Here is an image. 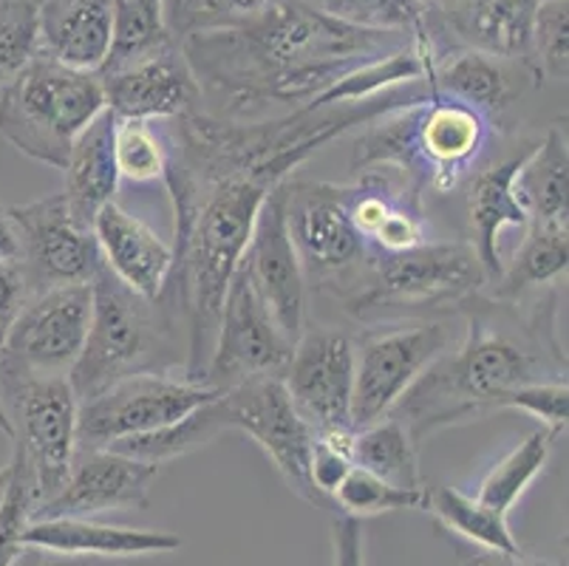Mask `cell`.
I'll list each match as a JSON object with an SVG mask.
<instances>
[{
	"label": "cell",
	"mask_w": 569,
	"mask_h": 566,
	"mask_svg": "<svg viewBox=\"0 0 569 566\" xmlns=\"http://www.w3.org/2000/svg\"><path fill=\"white\" fill-rule=\"evenodd\" d=\"M406 31L343 23L303 0H276L244 26L201 31L182 51L204 111L232 122H261L307 108L335 82L411 46Z\"/></svg>",
	"instance_id": "obj_1"
},
{
	"label": "cell",
	"mask_w": 569,
	"mask_h": 566,
	"mask_svg": "<svg viewBox=\"0 0 569 566\" xmlns=\"http://www.w3.org/2000/svg\"><path fill=\"white\" fill-rule=\"evenodd\" d=\"M567 380V357L541 331L505 329L488 315H470L457 349L439 357L395 405L391 417L408 428L413 443L433 430L476 423L501 411L516 386Z\"/></svg>",
	"instance_id": "obj_2"
},
{
	"label": "cell",
	"mask_w": 569,
	"mask_h": 566,
	"mask_svg": "<svg viewBox=\"0 0 569 566\" xmlns=\"http://www.w3.org/2000/svg\"><path fill=\"white\" fill-rule=\"evenodd\" d=\"M493 133V122L485 113L448 97L413 102L369 122V131L355 142L351 168L391 170L422 193H451L473 170Z\"/></svg>",
	"instance_id": "obj_3"
},
{
	"label": "cell",
	"mask_w": 569,
	"mask_h": 566,
	"mask_svg": "<svg viewBox=\"0 0 569 566\" xmlns=\"http://www.w3.org/2000/svg\"><path fill=\"white\" fill-rule=\"evenodd\" d=\"M91 292V324L69 371L80 403L133 374L182 371L184 377V351H179V329L184 331V326L168 295L159 300L142 298L106 267L97 269Z\"/></svg>",
	"instance_id": "obj_4"
},
{
	"label": "cell",
	"mask_w": 569,
	"mask_h": 566,
	"mask_svg": "<svg viewBox=\"0 0 569 566\" xmlns=\"http://www.w3.org/2000/svg\"><path fill=\"white\" fill-rule=\"evenodd\" d=\"M100 111V75L74 71L38 51L18 80L0 88V137L34 162L63 170L74 139Z\"/></svg>",
	"instance_id": "obj_5"
},
{
	"label": "cell",
	"mask_w": 569,
	"mask_h": 566,
	"mask_svg": "<svg viewBox=\"0 0 569 566\" xmlns=\"http://www.w3.org/2000/svg\"><path fill=\"white\" fill-rule=\"evenodd\" d=\"M0 405L32 490V513L63 490L77 456L80 399L69 377L29 371L0 357Z\"/></svg>",
	"instance_id": "obj_6"
},
{
	"label": "cell",
	"mask_w": 569,
	"mask_h": 566,
	"mask_svg": "<svg viewBox=\"0 0 569 566\" xmlns=\"http://www.w3.org/2000/svg\"><path fill=\"white\" fill-rule=\"evenodd\" d=\"M488 272L470 241H422L406 252H377L346 309L355 315L380 309H437L476 300Z\"/></svg>",
	"instance_id": "obj_7"
},
{
	"label": "cell",
	"mask_w": 569,
	"mask_h": 566,
	"mask_svg": "<svg viewBox=\"0 0 569 566\" xmlns=\"http://www.w3.org/2000/svg\"><path fill=\"white\" fill-rule=\"evenodd\" d=\"M287 227L307 284L329 287L349 298L366 272L369 249L346 207V185L287 181Z\"/></svg>",
	"instance_id": "obj_8"
},
{
	"label": "cell",
	"mask_w": 569,
	"mask_h": 566,
	"mask_svg": "<svg viewBox=\"0 0 569 566\" xmlns=\"http://www.w3.org/2000/svg\"><path fill=\"white\" fill-rule=\"evenodd\" d=\"M221 391L182 374L144 371L113 383L77 411V450H102L131 436L168 428Z\"/></svg>",
	"instance_id": "obj_9"
},
{
	"label": "cell",
	"mask_w": 569,
	"mask_h": 566,
	"mask_svg": "<svg viewBox=\"0 0 569 566\" xmlns=\"http://www.w3.org/2000/svg\"><path fill=\"white\" fill-rule=\"evenodd\" d=\"M219 408L227 430L250 436L269 456L289 490L307 505L326 507L323 496L309 481V448L312 428L295 411L292 399L281 383V374L252 377L219 394Z\"/></svg>",
	"instance_id": "obj_10"
},
{
	"label": "cell",
	"mask_w": 569,
	"mask_h": 566,
	"mask_svg": "<svg viewBox=\"0 0 569 566\" xmlns=\"http://www.w3.org/2000/svg\"><path fill=\"white\" fill-rule=\"evenodd\" d=\"M457 346L448 324H422L413 329H391L366 337L355 346V394L351 419L355 428L377 423L395 411L413 383Z\"/></svg>",
	"instance_id": "obj_11"
},
{
	"label": "cell",
	"mask_w": 569,
	"mask_h": 566,
	"mask_svg": "<svg viewBox=\"0 0 569 566\" xmlns=\"http://www.w3.org/2000/svg\"><path fill=\"white\" fill-rule=\"evenodd\" d=\"M20 241V269L32 295L66 284H91L102 267L94 227L82 221L63 193L9 207Z\"/></svg>",
	"instance_id": "obj_12"
},
{
	"label": "cell",
	"mask_w": 569,
	"mask_h": 566,
	"mask_svg": "<svg viewBox=\"0 0 569 566\" xmlns=\"http://www.w3.org/2000/svg\"><path fill=\"white\" fill-rule=\"evenodd\" d=\"M289 355L292 342L281 335L244 267L238 264L221 300L213 351L201 383L216 391H227L252 377L281 374Z\"/></svg>",
	"instance_id": "obj_13"
},
{
	"label": "cell",
	"mask_w": 569,
	"mask_h": 566,
	"mask_svg": "<svg viewBox=\"0 0 569 566\" xmlns=\"http://www.w3.org/2000/svg\"><path fill=\"white\" fill-rule=\"evenodd\" d=\"M281 383L312 434L355 430V342L338 329H303L292 346Z\"/></svg>",
	"instance_id": "obj_14"
},
{
	"label": "cell",
	"mask_w": 569,
	"mask_h": 566,
	"mask_svg": "<svg viewBox=\"0 0 569 566\" xmlns=\"http://www.w3.org/2000/svg\"><path fill=\"white\" fill-rule=\"evenodd\" d=\"M91 306V284H66L32 295L20 309L0 357L29 371L69 377L86 342Z\"/></svg>",
	"instance_id": "obj_15"
},
{
	"label": "cell",
	"mask_w": 569,
	"mask_h": 566,
	"mask_svg": "<svg viewBox=\"0 0 569 566\" xmlns=\"http://www.w3.org/2000/svg\"><path fill=\"white\" fill-rule=\"evenodd\" d=\"M247 278L289 342L307 329V275L287 227V181L263 199L241 258Z\"/></svg>",
	"instance_id": "obj_16"
},
{
	"label": "cell",
	"mask_w": 569,
	"mask_h": 566,
	"mask_svg": "<svg viewBox=\"0 0 569 566\" xmlns=\"http://www.w3.org/2000/svg\"><path fill=\"white\" fill-rule=\"evenodd\" d=\"M106 108L119 119L168 122L204 111L201 88L182 46L170 43L162 51L113 71H100Z\"/></svg>",
	"instance_id": "obj_17"
},
{
	"label": "cell",
	"mask_w": 569,
	"mask_h": 566,
	"mask_svg": "<svg viewBox=\"0 0 569 566\" xmlns=\"http://www.w3.org/2000/svg\"><path fill=\"white\" fill-rule=\"evenodd\" d=\"M159 465L117 454V450H77L63 490L32 513L40 518H97L102 513L137 510L148 505Z\"/></svg>",
	"instance_id": "obj_18"
},
{
	"label": "cell",
	"mask_w": 569,
	"mask_h": 566,
	"mask_svg": "<svg viewBox=\"0 0 569 566\" xmlns=\"http://www.w3.org/2000/svg\"><path fill=\"white\" fill-rule=\"evenodd\" d=\"M538 0H433L426 23L453 46L519 62L538 82L530 40Z\"/></svg>",
	"instance_id": "obj_19"
},
{
	"label": "cell",
	"mask_w": 569,
	"mask_h": 566,
	"mask_svg": "<svg viewBox=\"0 0 569 566\" xmlns=\"http://www.w3.org/2000/svg\"><path fill=\"white\" fill-rule=\"evenodd\" d=\"M91 227L102 267L142 298H162L173 272V247L117 201H108Z\"/></svg>",
	"instance_id": "obj_20"
},
{
	"label": "cell",
	"mask_w": 569,
	"mask_h": 566,
	"mask_svg": "<svg viewBox=\"0 0 569 566\" xmlns=\"http://www.w3.org/2000/svg\"><path fill=\"white\" fill-rule=\"evenodd\" d=\"M23 544L88 558H142L182 549V538L168 529H133L94 518H40L23 529Z\"/></svg>",
	"instance_id": "obj_21"
},
{
	"label": "cell",
	"mask_w": 569,
	"mask_h": 566,
	"mask_svg": "<svg viewBox=\"0 0 569 566\" xmlns=\"http://www.w3.org/2000/svg\"><path fill=\"white\" fill-rule=\"evenodd\" d=\"M431 82L439 97L485 113L493 128L521 93V75L516 77V71L507 69V60L453 43L437 49Z\"/></svg>",
	"instance_id": "obj_22"
},
{
	"label": "cell",
	"mask_w": 569,
	"mask_h": 566,
	"mask_svg": "<svg viewBox=\"0 0 569 566\" xmlns=\"http://www.w3.org/2000/svg\"><path fill=\"white\" fill-rule=\"evenodd\" d=\"M38 38L40 54L97 75L111 51V7L108 0H43Z\"/></svg>",
	"instance_id": "obj_23"
},
{
	"label": "cell",
	"mask_w": 569,
	"mask_h": 566,
	"mask_svg": "<svg viewBox=\"0 0 569 566\" xmlns=\"http://www.w3.org/2000/svg\"><path fill=\"white\" fill-rule=\"evenodd\" d=\"M525 153L527 148L519 156H513V159H507V162L476 170L473 181H470L468 221L470 232H473L470 247L476 249V256H479L485 272H488V284H493L499 278L501 267H505L499 252L501 230L505 227L530 225V216H527V210L513 193V181Z\"/></svg>",
	"instance_id": "obj_24"
},
{
	"label": "cell",
	"mask_w": 569,
	"mask_h": 566,
	"mask_svg": "<svg viewBox=\"0 0 569 566\" xmlns=\"http://www.w3.org/2000/svg\"><path fill=\"white\" fill-rule=\"evenodd\" d=\"M113 139H117V113L106 108L74 139L66 159L63 196L71 210L88 225H94V216L108 201H113L119 187Z\"/></svg>",
	"instance_id": "obj_25"
},
{
	"label": "cell",
	"mask_w": 569,
	"mask_h": 566,
	"mask_svg": "<svg viewBox=\"0 0 569 566\" xmlns=\"http://www.w3.org/2000/svg\"><path fill=\"white\" fill-rule=\"evenodd\" d=\"M569 150L561 125H552L545 139L530 145L516 173L513 193L530 221L567 227L569 216Z\"/></svg>",
	"instance_id": "obj_26"
},
{
	"label": "cell",
	"mask_w": 569,
	"mask_h": 566,
	"mask_svg": "<svg viewBox=\"0 0 569 566\" xmlns=\"http://www.w3.org/2000/svg\"><path fill=\"white\" fill-rule=\"evenodd\" d=\"M525 230L527 236L516 249L513 261L505 264L499 278L493 280L490 298L499 304H519V300L530 298L536 289L550 287L561 275H567V227L530 221Z\"/></svg>",
	"instance_id": "obj_27"
},
{
	"label": "cell",
	"mask_w": 569,
	"mask_h": 566,
	"mask_svg": "<svg viewBox=\"0 0 569 566\" xmlns=\"http://www.w3.org/2000/svg\"><path fill=\"white\" fill-rule=\"evenodd\" d=\"M351 461H355V467H363L388 485L411 487V490L426 487L422 470H419L417 443L411 439L406 425L391 414L377 419V423L363 425V428H355Z\"/></svg>",
	"instance_id": "obj_28"
},
{
	"label": "cell",
	"mask_w": 569,
	"mask_h": 566,
	"mask_svg": "<svg viewBox=\"0 0 569 566\" xmlns=\"http://www.w3.org/2000/svg\"><path fill=\"white\" fill-rule=\"evenodd\" d=\"M426 510L442 524L445 529H451L465 542L476 544V547L490 549V553H505L516 555L521 553L519 542L510 533L505 513H496L485 502L476 496L457 490V487H433L428 490Z\"/></svg>",
	"instance_id": "obj_29"
},
{
	"label": "cell",
	"mask_w": 569,
	"mask_h": 566,
	"mask_svg": "<svg viewBox=\"0 0 569 566\" xmlns=\"http://www.w3.org/2000/svg\"><path fill=\"white\" fill-rule=\"evenodd\" d=\"M221 434H227L224 417H221L219 397L210 399V403L199 405L196 411H190L188 417H182L179 423L168 425V428L151 430V434L131 436V439H122V443H113L108 450H117V454L133 456V459L151 461V465H168V461L179 459V456H188L193 450L207 448L210 443H216Z\"/></svg>",
	"instance_id": "obj_30"
},
{
	"label": "cell",
	"mask_w": 569,
	"mask_h": 566,
	"mask_svg": "<svg viewBox=\"0 0 569 566\" xmlns=\"http://www.w3.org/2000/svg\"><path fill=\"white\" fill-rule=\"evenodd\" d=\"M108 7H111V51L100 71L122 69L176 43L164 20V0H108Z\"/></svg>",
	"instance_id": "obj_31"
},
{
	"label": "cell",
	"mask_w": 569,
	"mask_h": 566,
	"mask_svg": "<svg viewBox=\"0 0 569 566\" xmlns=\"http://www.w3.org/2000/svg\"><path fill=\"white\" fill-rule=\"evenodd\" d=\"M552 439L556 436L545 428H538L530 436H525L505 459H499L490 467V474L479 485L476 498L485 502L488 507H493L496 513H505L507 516V513L519 505V498L525 496L527 487L545 474L547 461H550Z\"/></svg>",
	"instance_id": "obj_32"
},
{
	"label": "cell",
	"mask_w": 569,
	"mask_h": 566,
	"mask_svg": "<svg viewBox=\"0 0 569 566\" xmlns=\"http://www.w3.org/2000/svg\"><path fill=\"white\" fill-rule=\"evenodd\" d=\"M428 487H397L388 481L377 479L363 467H351L349 476L340 481L335 490L332 505L343 510V516L351 518H369L382 516V513H400V510H426Z\"/></svg>",
	"instance_id": "obj_33"
},
{
	"label": "cell",
	"mask_w": 569,
	"mask_h": 566,
	"mask_svg": "<svg viewBox=\"0 0 569 566\" xmlns=\"http://www.w3.org/2000/svg\"><path fill=\"white\" fill-rule=\"evenodd\" d=\"M276 0H164V20L176 43L201 31L236 29Z\"/></svg>",
	"instance_id": "obj_34"
},
{
	"label": "cell",
	"mask_w": 569,
	"mask_h": 566,
	"mask_svg": "<svg viewBox=\"0 0 569 566\" xmlns=\"http://www.w3.org/2000/svg\"><path fill=\"white\" fill-rule=\"evenodd\" d=\"M113 153H117L119 179H128L133 185L162 179L164 162H168V148H164L159 122L117 117Z\"/></svg>",
	"instance_id": "obj_35"
},
{
	"label": "cell",
	"mask_w": 569,
	"mask_h": 566,
	"mask_svg": "<svg viewBox=\"0 0 569 566\" xmlns=\"http://www.w3.org/2000/svg\"><path fill=\"white\" fill-rule=\"evenodd\" d=\"M303 3L360 29L413 34L426 23V7L417 0H303Z\"/></svg>",
	"instance_id": "obj_36"
},
{
	"label": "cell",
	"mask_w": 569,
	"mask_h": 566,
	"mask_svg": "<svg viewBox=\"0 0 569 566\" xmlns=\"http://www.w3.org/2000/svg\"><path fill=\"white\" fill-rule=\"evenodd\" d=\"M538 80H567L569 71V0H538L530 40Z\"/></svg>",
	"instance_id": "obj_37"
},
{
	"label": "cell",
	"mask_w": 569,
	"mask_h": 566,
	"mask_svg": "<svg viewBox=\"0 0 569 566\" xmlns=\"http://www.w3.org/2000/svg\"><path fill=\"white\" fill-rule=\"evenodd\" d=\"M38 7L3 3L0 7V88L18 80L20 71L38 57Z\"/></svg>",
	"instance_id": "obj_38"
},
{
	"label": "cell",
	"mask_w": 569,
	"mask_h": 566,
	"mask_svg": "<svg viewBox=\"0 0 569 566\" xmlns=\"http://www.w3.org/2000/svg\"><path fill=\"white\" fill-rule=\"evenodd\" d=\"M513 408V411H525L527 417L538 419L541 428L550 430L552 436L567 430V414H569V388L567 380H538L516 386L507 394L501 403V411Z\"/></svg>",
	"instance_id": "obj_39"
},
{
	"label": "cell",
	"mask_w": 569,
	"mask_h": 566,
	"mask_svg": "<svg viewBox=\"0 0 569 566\" xmlns=\"http://www.w3.org/2000/svg\"><path fill=\"white\" fill-rule=\"evenodd\" d=\"M12 481L0 505V566H14L23 549V529L32 522V490L23 474L20 456L12 454Z\"/></svg>",
	"instance_id": "obj_40"
},
{
	"label": "cell",
	"mask_w": 569,
	"mask_h": 566,
	"mask_svg": "<svg viewBox=\"0 0 569 566\" xmlns=\"http://www.w3.org/2000/svg\"><path fill=\"white\" fill-rule=\"evenodd\" d=\"M351 436H355V430L312 436V448H309V481H312L315 490L329 505H332V496L340 487V481L355 467V461H351Z\"/></svg>",
	"instance_id": "obj_41"
},
{
	"label": "cell",
	"mask_w": 569,
	"mask_h": 566,
	"mask_svg": "<svg viewBox=\"0 0 569 566\" xmlns=\"http://www.w3.org/2000/svg\"><path fill=\"white\" fill-rule=\"evenodd\" d=\"M29 298H32V289H29V280H26L20 264L0 261V349Z\"/></svg>",
	"instance_id": "obj_42"
},
{
	"label": "cell",
	"mask_w": 569,
	"mask_h": 566,
	"mask_svg": "<svg viewBox=\"0 0 569 566\" xmlns=\"http://www.w3.org/2000/svg\"><path fill=\"white\" fill-rule=\"evenodd\" d=\"M335 566H366L363 560V529L360 518L338 516L332 522Z\"/></svg>",
	"instance_id": "obj_43"
},
{
	"label": "cell",
	"mask_w": 569,
	"mask_h": 566,
	"mask_svg": "<svg viewBox=\"0 0 569 566\" xmlns=\"http://www.w3.org/2000/svg\"><path fill=\"white\" fill-rule=\"evenodd\" d=\"M14 566H100L97 558H88V555H66L54 553V549H40L23 544Z\"/></svg>",
	"instance_id": "obj_44"
},
{
	"label": "cell",
	"mask_w": 569,
	"mask_h": 566,
	"mask_svg": "<svg viewBox=\"0 0 569 566\" xmlns=\"http://www.w3.org/2000/svg\"><path fill=\"white\" fill-rule=\"evenodd\" d=\"M462 566H558V564H552V560H545V558H530V555L525 553L505 555V553H490V549H485V553L465 558Z\"/></svg>",
	"instance_id": "obj_45"
},
{
	"label": "cell",
	"mask_w": 569,
	"mask_h": 566,
	"mask_svg": "<svg viewBox=\"0 0 569 566\" xmlns=\"http://www.w3.org/2000/svg\"><path fill=\"white\" fill-rule=\"evenodd\" d=\"M0 261L18 264L20 261V241L14 221L9 216V207H0Z\"/></svg>",
	"instance_id": "obj_46"
},
{
	"label": "cell",
	"mask_w": 569,
	"mask_h": 566,
	"mask_svg": "<svg viewBox=\"0 0 569 566\" xmlns=\"http://www.w3.org/2000/svg\"><path fill=\"white\" fill-rule=\"evenodd\" d=\"M9 481H12V465L0 467V505H3V498H7Z\"/></svg>",
	"instance_id": "obj_47"
},
{
	"label": "cell",
	"mask_w": 569,
	"mask_h": 566,
	"mask_svg": "<svg viewBox=\"0 0 569 566\" xmlns=\"http://www.w3.org/2000/svg\"><path fill=\"white\" fill-rule=\"evenodd\" d=\"M0 434L12 439V425H9V417H7V411H3V405H0Z\"/></svg>",
	"instance_id": "obj_48"
},
{
	"label": "cell",
	"mask_w": 569,
	"mask_h": 566,
	"mask_svg": "<svg viewBox=\"0 0 569 566\" xmlns=\"http://www.w3.org/2000/svg\"><path fill=\"white\" fill-rule=\"evenodd\" d=\"M3 3H29V7H40L43 0H0V7H3Z\"/></svg>",
	"instance_id": "obj_49"
},
{
	"label": "cell",
	"mask_w": 569,
	"mask_h": 566,
	"mask_svg": "<svg viewBox=\"0 0 569 566\" xmlns=\"http://www.w3.org/2000/svg\"><path fill=\"white\" fill-rule=\"evenodd\" d=\"M417 3H422V7H431L433 0H417Z\"/></svg>",
	"instance_id": "obj_50"
}]
</instances>
